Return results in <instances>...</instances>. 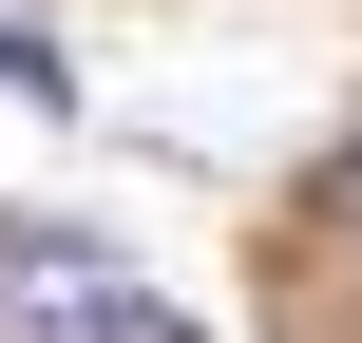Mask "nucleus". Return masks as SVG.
Wrapping results in <instances>:
<instances>
[{
	"mask_svg": "<svg viewBox=\"0 0 362 343\" xmlns=\"http://www.w3.org/2000/svg\"><path fill=\"white\" fill-rule=\"evenodd\" d=\"M0 343H191L115 248H76V229H19L0 210Z\"/></svg>",
	"mask_w": 362,
	"mask_h": 343,
	"instance_id": "1",
	"label": "nucleus"
},
{
	"mask_svg": "<svg viewBox=\"0 0 362 343\" xmlns=\"http://www.w3.org/2000/svg\"><path fill=\"white\" fill-rule=\"evenodd\" d=\"M344 248H362V134H344Z\"/></svg>",
	"mask_w": 362,
	"mask_h": 343,
	"instance_id": "2",
	"label": "nucleus"
}]
</instances>
